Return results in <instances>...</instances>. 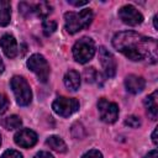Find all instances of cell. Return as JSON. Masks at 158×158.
I'll return each mask as SVG.
<instances>
[{
    "label": "cell",
    "mask_w": 158,
    "mask_h": 158,
    "mask_svg": "<svg viewBox=\"0 0 158 158\" xmlns=\"http://www.w3.org/2000/svg\"><path fill=\"white\" fill-rule=\"evenodd\" d=\"M7 109H9V100L5 95L0 94V115L5 114Z\"/></svg>",
    "instance_id": "603a6c76"
},
{
    "label": "cell",
    "mask_w": 158,
    "mask_h": 158,
    "mask_svg": "<svg viewBox=\"0 0 158 158\" xmlns=\"http://www.w3.org/2000/svg\"><path fill=\"white\" fill-rule=\"evenodd\" d=\"M118 17L128 26H137L143 22L142 14L132 5H125L118 10Z\"/></svg>",
    "instance_id": "ba28073f"
},
{
    "label": "cell",
    "mask_w": 158,
    "mask_h": 158,
    "mask_svg": "<svg viewBox=\"0 0 158 158\" xmlns=\"http://www.w3.org/2000/svg\"><path fill=\"white\" fill-rule=\"evenodd\" d=\"M68 2L70 5H74V6H83V5H86L89 1L88 0H83V1H74V0H68Z\"/></svg>",
    "instance_id": "4316f807"
},
{
    "label": "cell",
    "mask_w": 158,
    "mask_h": 158,
    "mask_svg": "<svg viewBox=\"0 0 158 158\" xmlns=\"http://www.w3.org/2000/svg\"><path fill=\"white\" fill-rule=\"evenodd\" d=\"M1 158H22V154L15 149H7L2 153Z\"/></svg>",
    "instance_id": "cb8c5ba5"
},
{
    "label": "cell",
    "mask_w": 158,
    "mask_h": 158,
    "mask_svg": "<svg viewBox=\"0 0 158 158\" xmlns=\"http://www.w3.org/2000/svg\"><path fill=\"white\" fill-rule=\"evenodd\" d=\"M93 21V11L90 9H83L79 12H65L64 22L65 30L69 33H77L83 28H86Z\"/></svg>",
    "instance_id": "7a4b0ae2"
},
{
    "label": "cell",
    "mask_w": 158,
    "mask_h": 158,
    "mask_svg": "<svg viewBox=\"0 0 158 158\" xmlns=\"http://www.w3.org/2000/svg\"><path fill=\"white\" fill-rule=\"evenodd\" d=\"M46 144H47L49 148H52L53 151L59 152V153H63V152L67 151V144H65V142H64L60 137H58V136H49V137L46 139Z\"/></svg>",
    "instance_id": "9a60e30c"
},
{
    "label": "cell",
    "mask_w": 158,
    "mask_h": 158,
    "mask_svg": "<svg viewBox=\"0 0 158 158\" xmlns=\"http://www.w3.org/2000/svg\"><path fill=\"white\" fill-rule=\"evenodd\" d=\"M11 17V5L9 1L0 0V26H7Z\"/></svg>",
    "instance_id": "2e32d148"
},
{
    "label": "cell",
    "mask_w": 158,
    "mask_h": 158,
    "mask_svg": "<svg viewBox=\"0 0 158 158\" xmlns=\"http://www.w3.org/2000/svg\"><path fill=\"white\" fill-rule=\"evenodd\" d=\"M33 158H54V157L49 152H43L42 151V152H38Z\"/></svg>",
    "instance_id": "484cf974"
},
{
    "label": "cell",
    "mask_w": 158,
    "mask_h": 158,
    "mask_svg": "<svg viewBox=\"0 0 158 158\" xmlns=\"http://www.w3.org/2000/svg\"><path fill=\"white\" fill-rule=\"evenodd\" d=\"M27 67L38 77V79L42 83L47 81L49 73H51V69H49V64H48L47 59L42 54H38V53L32 54L27 59Z\"/></svg>",
    "instance_id": "5b68a950"
},
{
    "label": "cell",
    "mask_w": 158,
    "mask_h": 158,
    "mask_svg": "<svg viewBox=\"0 0 158 158\" xmlns=\"http://www.w3.org/2000/svg\"><path fill=\"white\" fill-rule=\"evenodd\" d=\"M81 158H102V154L98 149H91V151H88Z\"/></svg>",
    "instance_id": "d4e9b609"
},
{
    "label": "cell",
    "mask_w": 158,
    "mask_h": 158,
    "mask_svg": "<svg viewBox=\"0 0 158 158\" xmlns=\"http://www.w3.org/2000/svg\"><path fill=\"white\" fill-rule=\"evenodd\" d=\"M33 12H36V15L38 17L44 19L52 12V6L46 1H41L36 5H33Z\"/></svg>",
    "instance_id": "d6986e66"
},
{
    "label": "cell",
    "mask_w": 158,
    "mask_h": 158,
    "mask_svg": "<svg viewBox=\"0 0 158 158\" xmlns=\"http://www.w3.org/2000/svg\"><path fill=\"white\" fill-rule=\"evenodd\" d=\"M144 85H146L144 79L142 77H138V75H135V74H131V75L126 77V79H125L126 90L131 94L141 93L144 89Z\"/></svg>",
    "instance_id": "7c38bea8"
},
{
    "label": "cell",
    "mask_w": 158,
    "mask_h": 158,
    "mask_svg": "<svg viewBox=\"0 0 158 158\" xmlns=\"http://www.w3.org/2000/svg\"><path fill=\"white\" fill-rule=\"evenodd\" d=\"M0 144H1V135H0Z\"/></svg>",
    "instance_id": "1f68e13d"
},
{
    "label": "cell",
    "mask_w": 158,
    "mask_h": 158,
    "mask_svg": "<svg viewBox=\"0 0 158 158\" xmlns=\"http://www.w3.org/2000/svg\"><path fill=\"white\" fill-rule=\"evenodd\" d=\"M4 69H5V65H4L2 60H1V57H0V73H2V72H4Z\"/></svg>",
    "instance_id": "f546056e"
},
{
    "label": "cell",
    "mask_w": 158,
    "mask_h": 158,
    "mask_svg": "<svg viewBox=\"0 0 158 158\" xmlns=\"http://www.w3.org/2000/svg\"><path fill=\"white\" fill-rule=\"evenodd\" d=\"M42 30H43V33H44L46 36L52 35V33L57 30V23H56V21H53V20H44L43 23H42Z\"/></svg>",
    "instance_id": "ffe728a7"
},
{
    "label": "cell",
    "mask_w": 158,
    "mask_h": 158,
    "mask_svg": "<svg viewBox=\"0 0 158 158\" xmlns=\"http://www.w3.org/2000/svg\"><path fill=\"white\" fill-rule=\"evenodd\" d=\"M84 79L88 83H96L102 85V78L101 74L95 69V68H86L84 70Z\"/></svg>",
    "instance_id": "ac0fdd59"
},
{
    "label": "cell",
    "mask_w": 158,
    "mask_h": 158,
    "mask_svg": "<svg viewBox=\"0 0 158 158\" xmlns=\"http://www.w3.org/2000/svg\"><path fill=\"white\" fill-rule=\"evenodd\" d=\"M0 46L7 58H15L17 56V43L14 36L4 35L0 38Z\"/></svg>",
    "instance_id": "8fae6325"
},
{
    "label": "cell",
    "mask_w": 158,
    "mask_h": 158,
    "mask_svg": "<svg viewBox=\"0 0 158 158\" xmlns=\"http://www.w3.org/2000/svg\"><path fill=\"white\" fill-rule=\"evenodd\" d=\"M14 139H15V143L17 146L23 147V148H30V147L36 144L37 135L35 131H32L30 128H22L15 135Z\"/></svg>",
    "instance_id": "30bf717a"
},
{
    "label": "cell",
    "mask_w": 158,
    "mask_h": 158,
    "mask_svg": "<svg viewBox=\"0 0 158 158\" xmlns=\"http://www.w3.org/2000/svg\"><path fill=\"white\" fill-rule=\"evenodd\" d=\"M153 23H154V28H157V16L153 17Z\"/></svg>",
    "instance_id": "4dcf8cb0"
},
{
    "label": "cell",
    "mask_w": 158,
    "mask_h": 158,
    "mask_svg": "<svg viewBox=\"0 0 158 158\" xmlns=\"http://www.w3.org/2000/svg\"><path fill=\"white\" fill-rule=\"evenodd\" d=\"M144 105L152 120H156L158 115V91L157 90L144 99Z\"/></svg>",
    "instance_id": "4fadbf2b"
},
{
    "label": "cell",
    "mask_w": 158,
    "mask_h": 158,
    "mask_svg": "<svg viewBox=\"0 0 158 158\" xmlns=\"http://www.w3.org/2000/svg\"><path fill=\"white\" fill-rule=\"evenodd\" d=\"M112 46L131 60L157 62V41L135 31H121L112 38Z\"/></svg>",
    "instance_id": "6da1fadb"
},
{
    "label": "cell",
    "mask_w": 158,
    "mask_h": 158,
    "mask_svg": "<svg viewBox=\"0 0 158 158\" xmlns=\"http://www.w3.org/2000/svg\"><path fill=\"white\" fill-rule=\"evenodd\" d=\"M64 84L68 89L75 91L80 86V75L75 70H69L64 75Z\"/></svg>",
    "instance_id": "5bb4252c"
},
{
    "label": "cell",
    "mask_w": 158,
    "mask_h": 158,
    "mask_svg": "<svg viewBox=\"0 0 158 158\" xmlns=\"http://www.w3.org/2000/svg\"><path fill=\"white\" fill-rule=\"evenodd\" d=\"M98 110H99L100 118L106 123H114L118 117V106L105 98L99 99Z\"/></svg>",
    "instance_id": "52a82bcc"
},
{
    "label": "cell",
    "mask_w": 158,
    "mask_h": 158,
    "mask_svg": "<svg viewBox=\"0 0 158 158\" xmlns=\"http://www.w3.org/2000/svg\"><path fill=\"white\" fill-rule=\"evenodd\" d=\"M19 10L23 16H30L33 12V5L28 4V2H20L19 4Z\"/></svg>",
    "instance_id": "44dd1931"
},
{
    "label": "cell",
    "mask_w": 158,
    "mask_h": 158,
    "mask_svg": "<svg viewBox=\"0 0 158 158\" xmlns=\"http://www.w3.org/2000/svg\"><path fill=\"white\" fill-rule=\"evenodd\" d=\"M125 123H126L127 126L132 127V128H137V127H139V126H141V120H139V117L131 115V116H128V117L126 118Z\"/></svg>",
    "instance_id": "7402d4cb"
},
{
    "label": "cell",
    "mask_w": 158,
    "mask_h": 158,
    "mask_svg": "<svg viewBox=\"0 0 158 158\" xmlns=\"http://www.w3.org/2000/svg\"><path fill=\"white\" fill-rule=\"evenodd\" d=\"M144 158H158V152H157V149H153V151L148 152V154H146Z\"/></svg>",
    "instance_id": "83f0119b"
},
{
    "label": "cell",
    "mask_w": 158,
    "mask_h": 158,
    "mask_svg": "<svg viewBox=\"0 0 158 158\" xmlns=\"http://www.w3.org/2000/svg\"><path fill=\"white\" fill-rule=\"evenodd\" d=\"M99 58H100V63L104 68V72L105 74L109 77V78H112L115 77L116 74V60H115V57L105 48V47H100L99 48Z\"/></svg>",
    "instance_id": "9c48e42d"
},
{
    "label": "cell",
    "mask_w": 158,
    "mask_h": 158,
    "mask_svg": "<svg viewBox=\"0 0 158 158\" xmlns=\"http://www.w3.org/2000/svg\"><path fill=\"white\" fill-rule=\"evenodd\" d=\"M10 84H11V89L14 91L17 104L21 106L28 105L32 100V91H31V88H30L28 83L26 81V79L16 75L11 79Z\"/></svg>",
    "instance_id": "277c9868"
},
{
    "label": "cell",
    "mask_w": 158,
    "mask_h": 158,
    "mask_svg": "<svg viewBox=\"0 0 158 158\" xmlns=\"http://www.w3.org/2000/svg\"><path fill=\"white\" fill-rule=\"evenodd\" d=\"M21 125H22V120L16 115H11L1 120V126L6 130H17L21 127Z\"/></svg>",
    "instance_id": "e0dca14e"
},
{
    "label": "cell",
    "mask_w": 158,
    "mask_h": 158,
    "mask_svg": "<svg viewBox=\"0 0 158 158\" xmlns=\"http://www.w3.org/2000/svg\"><path fill=\"white\" fill-rule=\"evenodd\" d=\"M95 54V43L89 37H83L73 46V57L79 63L89 62Z\"/></svg>",
    "instance_id": "3957f363"
},
{
    "label": "cell",
    "mask_w": 158,
    "mask_h": 158,
    "mask_svg": "<svg viewBox=\"0 0 158 158\" xmlns=\"http://www.w3.org/2000/svg\"><path fill=\"white\" fill-rule=\"evenodd\" d=\"M52 109L56 114H58L62 117H68L77 112L79 110V101L74 98H67V96H59L57 98L53 104Z\"/></svg>",
    "instance_id": "8992f818"
},
{
    "label": "cell",
    "mask_w": 158,
    "mask_h": 158,
    "mask_svg": "<svg viewBox=\"0 0 158 158\" xmlns=\"http://www.w3.org/2000/svg\"><path fill=\"white\" fill-rule=\"evenodd\" d=\"M157 131H158V130H157V127H156L154 131H153V133H152V141H153L154 144L158 143V139H157Z\"/></svg>",
    "instance_id": "f1b7e54d"
}]
</instances>
